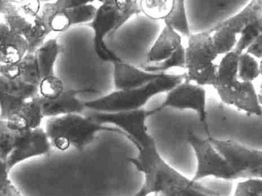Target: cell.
I'll use <instances>...</instances> for the list:
<instances>
[{
    "instance_id": "cell-1",
    "label": "cell",
    "mask_w": 262,
    "mask_h": 196,
    "mask_svg": "<svg viewBox=\"0 0 262 196\" xmlns=\"http://www.w3.org/2000/svg\"><path fill=\"white\" fill-rule=\"evenodd\" d=\"M149 116V110L140 108L119 113L96 112L89 117L101 125L114 124L137 147L139 156L128 161L145 176V182L140 189L144 195L159 194L170 187L196 182L187 179L162 159L154 139L148 133L146 119Z\"/></svg>"
},
{
    "instance_id": "cell-2",
    "label": "cell",
    "mask_w": 262,
    "mask_h": 196,
    "mask_svg": "<svg viewBox=\"0 0 262 196\" xmlns=\"http://www.w3.org/2000/svg\"><path fill=\"white\" fill-rule=\"evenodd\" d=\"M185 80V74L162 73L146 85L130 90H116L95 100L84 102L85 110L97 113H119L140 110L154 96L168 93Z\"/></svg>"
},
{
    "instance_id": "cell-3",
    "label": "cell",
    "mask_w": 262,
    "mask_h": 196,
    "mask_svg": "<svg viewBox=\"0 0 262 196\" xmlns=\"http://www.w3.org/2000/svg\"><path fill=\"white\" fill-rule=\"evenodd\" d=\"M46 133L52 147L61 151L70 148L81 150L91 143L99 132H111L126 136L119 128L105 126L82 114H69L49 118L46 124Z\"/></svg>"
},
{
    "instance_id": "cell-4",
    "label": "cell",
    "mask_w": 262,
    "mask_h": 196,
    "mask_svg": "<svg viewBox=\"0 0 262 196\" xmlns=\"http://www.w3.org/2000/svg\"><path fill=\"white\" fill-rule=\"evenodd\" d=\"M62 52V45L56 39H49L36 51L27 53L19 62L0 65V75L39 88L46 79L56 76L55 66Z\"/></svg>"
},
{
    "instance_id": "cell-5",
    "label": "cell",
    "mask_w": 262,
    "mask_h": 196,
    "mask_svg": "<svg viewBox=\"0 0 262 196\" xmlns=\"http://www.w3.org/2000/svg\"><path fill=\"white\" fill-rule=\"evenodd\" d=\"M185 48V79L202 86H213L215 82L219 54L208 31L191 33Z\"/></svg>"
},
{
    "instance_id": "cell-6",
    "label": "cell",
    "mask_w": 262,
    "mask_h": 196,
    "mask_svg": "<svg viewBox=\"0 0 262 196\" xmlns=\"http://www.w3.org/2000/svg\"><path fill=\"white\" fill-rule=\"evenodd\" d=\"M213 146L225 159L237 179H261L262 151L231 140L208 136Z\"/></svg>"
},
{
    "instance_id": "cell-7",
    "label": "cell",
    "mask_w": 262,
    "mask_h": 196,
    "mask_svg": "<svg viewBox=\"0 0 262 196\" xmlns=\"http://www.w3.org/2000/svg\"><path fill=\"white\" fill-rule=\"evenodd\" d=\"M187 142L194 150L197 159V169L191 180L198 182L209 176L225 180L237 179L226 161L208 138L204 139L195 133H189L187 136Z\"/></svg>"
},
{
    "instance_id": "cell-8",
    "label": "cell",
    "mask_w": 262,
    "mask_h": 196,
    "mask_svg": "<svg viewBox=\"0 0 262 196\" xmlns=\"http://www.w3.org/2000/svg\"><path fill=\"white\" fill-rule=\"evenodd\" d=\"M165 108L195 112L205 133L210 136L207 123V94L205 87L185 79L168 92L165 101L159 107L149 110L150 116Z\"/></svg>"
},
{
    "instance_id": "cell-9",
    "label": "cell",
    "mask_w": 262,
    "mask_h": 196,
    "mask_svg": "<svg viewBox=\"0 0 262 196\" xmlns=\"http://www.w3.org/2000/svg\"><path fill=\"white\" fill-rule=\"evenodd\" d=\"M0 15L16 34L25 39L28 53H33L46 42L48 35L36 22V16L23 9L19 0H4L0 4Z\"/></svg>"
},
{
    "instance_id": "cell-10",
    "label": "cell",
    "mask_w": 262,
    "mask_h": 196,
    "mask_svg": "<svg viewBox=\"0 0 262 196\" xmlns=\"http://www.w3.org/2000/svg\"><path fill=\"white\" fill-rule=\"evenodd\" d=\"M119 14L114 4H101L97 9L96 16L90 23L94 33L93 46L96 56L104 62H113L121 60L120 58L112 51L106 44L105 39L106 36H113L117 32Z\"/></svg>"
},
{
    "instance_id": "cell-11",
    "label": "cell",
    "mask_w": 262,
    "mask_h": 196,
    "mask_svg": "<svg viewBox=\"0 0 262 196\" xmlns=\"http://www.w3.org/2000/svg\"><path fill=\"white\" fill-rule=\"evenodd\" d=\"M51 149L50 139L45 129L41 127L18 132L14 149L10 153L5 163L10 171L18 164L32 158L49 154Z\"/></svg>"
},
{
    "instance_id": "cell-12",
    "label": "cell",
    "mask_w": 262,
    "mask_h": 196,
    "mask_svg": "<svg viewBox=\"0 0 262 196\" xmlns=\"http://www.w3.org/2000/svg\"><path fill=\"white\" fill-rule=\"evenodd\" d=\"M39 95L38 87L19 79H9L0 75V119L6 120Z\"/></svg>"
},
{
    "instance_id": "cell-13",
    "label": "cell",
    "mask_w": 262,
    "mask_h": 196,
    "mask_svg": "<svg viewBox=\"0 0 262 196\" xmlns=\"http://www.w3.org/2000/svg\"><path fill=\"white\" fill-rule=\"evenodd\" d=\"M214 90L224 103L236 107L248 114L261 116L260 99L252 82L238 80L231 86Z\"/></svg>"
},
{
    "instance_id": "cell-14",
    "label": "cell",
    "mask_w": 262,
    "mask_h": 196,
    "mask_svg": "<svg viewBox=\"0 0 262 196\" xmlns=\"http://www.w3.org/2000/svg\"><path fill=\"white\" fill-rule=\"evenodd\" d=\"M93 89H65L59 97L48 99L39 96V105L44 118L57 117L69 114H82L85 110L84 102L79 99V95L93 93Z\"/></svg>"
},
{
    "instance_id": "cell-15",
    "label": "cell",
    "mask_w": 262,
    "mask_h": 196,
    "mask_svg": "<svg viewBox=\"0 0 262 196\" xmlns=\"http://www.w3.org/2000/svg\"><path fill=\"white\" fill-rule=\"evenodd\" d=\"M113 79L116 90L138 88L149 83L162 73H152L134 67L122 59L113 62Z\"/></svg>"
},
{
    "instance_id": "cell-16",
    "label": "cell",
    "mask_w": 262,
    "mask_h": 196,
    "mask_svg": "<svg viewBox=\"0 0 262 196\" xmlns=\"http://www.w3.org/2000/svg\"><path fill=\"white\" fill-rule=\"evenodd\" d=\"M28 53L25 39L15 33L4 21H0V65L19 62Z\"/></svg>"
},
{
    "instance_id": "cell-17",
    "label": "cell",
    "mask_w": 262,
    "mask_h": 196,
    "mask_svg": "<svg viewBox=\"0 0 262 196\" xmlns=\"http://www.w3.org/2000/svg\"><path fill=\"white\" fill-rule=\"evenodd\" d=\"M39 96L26 102L20 110L6 119L9 128L13 131L24 132L41 126L44 116L41 111Z\"/></svg>"
},
{
    "instance_id": "cell-18",
    "label": "cell",
    "mask_w": 262,
    "mask_h": 196,
    "mask_svg": "<svg viewBox=\"0 0 262 196\" xmlns=\"http://www.w3.org/2000/svg\"><path fill=\"white\" fill-rule=\"evenodd\" d=\"M183 45L182 36L169 26L165 25L146 54V63H157L174 54Z\"/></svg>"
},
{
    "instance_id": "cell-19",
    "label": "cell",
    "mask_w": 262,
    "mask_h": 196,
    "mask_svg": "<svg viewBox=\"0 0 262 196\" xmlns=\"http://www.w3.org/2000/svg\"><path fill=\"white\" fill-rule=\"evenodd\" d=\"M260 20H262V0H251L240 12L214 27L227 29L238 36L248 24Z\"/></svg>"
},
{
    "instance_id": "cell-20",
    "label": "cell",
    "mask_w": 262,
    "mask_h": 196,
    "mask_svg": "<svg viewBox=\"0 0 262 196\" xmlns=\"http://www.w3.org/2000/svg\"><path fill=\"white\" fill-rule=\"evenodd\" d=\"M237 57L238 55L234 51L224 55L220 63L217 65L215 82L213 85L214 89L231 86L239 80Z\"/></svg>"
},
{
    "instance_id": "cell-21",
    "label": "cell",
    "mask_w": 262,
    "mask_h": 196,
    "mask_svg": "<svg viewBox=\"0 0 262 196\" xmlns=\"http://www.w3.org/2000/svg\"><path fill=\"white\" fill-rule=\"evenodd\" d=\"M185 1L186 0H171V10L163 21L165 25L169 26L181 36L188 37L191 30Z\"/></svg>"
},
{
    "instance_id": "cell-22",
    "label": "cell",
    "mask_w": 262,
    "mask_h": 196,
    "mask_svg": "<svg viewBox=\"0 0 262 196\" xmlns=\"http://www.w3.org/2000/svg\"><path fill=\"white\" fill-rule=\"evenodd\" d=\"M185 51L184 46H181L177 51L168 59L157 63H146L142 65L141 69L152 73H165L168 70L174 68L185 69Z\"/></svg>"
},
{
    "instance_id": "cell-23",
    "label": "cell",
    "mask_w": 262,
    "mask_h": 196,
    "mask_svg": "<svg viewBox=\"0 0 262 196\" xmlns=\"http://www.w3.org/2000/svg\"><path fill=\"white\" fill-rule=\"evenodd\" d=\"M141 13L152 20H164L171 10V0H139Z\"/></svg>"
},
{
    "instance_id": "cell-24",
    "label": "cell",
    "mask_w": 262,
    "mask_h": 196,
    "mask_svg": "<svg viewBox=\"0 0 262 196\" xmlns=\"http://www.w3.org/2000/svg\"><path fill=\"white\" fill-rule=\"evenodd\" d=\"M219 56H224L233 51L237 40V36L225 28H214L208 30Z\"/></svg>"
},
{
    "instance_id": "cell-25",
    "label": "cell",
    "mask_w": 262,
    "mask_h": 196,
    "mask_svg": "<svg viewBox=\"0 0 262 196\" xmlns=\"http://www.w3.org/2000/svg\"><path fill=\"white\" fill-rule=\"evenodd\" d=\"M260 73L257 59L248 53H241L237 57V76L242 82H251L257 79Z\"/></svg>"
},
{
    "instance_id": "cell-26",
    "label": "cell",
    "mask_w": 262,
    "mask_h": 196,
    "mask_svg": "<svg viewBox=\"0 0 262 196\" xmlns=\"http://www.w3.org/2000/svg\"><path fill=\"white\" fill-rule=\"evenodd\" d=\"M260 35H262V20L248 24L238 35L239 37H237V42L233 51L237 55L244 53Z\"/></svg>"
},
{
    "instance_id": "cell-27",
    "label": "cell",
    "mask_w": 262,
    "mask_h": 196,
    "mask_svg": "<svg viewBox=\"0 0 262 196\" xmlns=\"http://www.w3.org/2000/svg\"><path fill=\"white\" fill-rule=\"evenodd\" d=\"M215 193L198 182L191 185H174L167 188L159 196H215Z\"/></svg>"
},
{
    "instance_id": "cell-28",
    "label": "cell",
    "mask_w": 262,
    "mask_h": 196,
    "mask_svg": "<svg viewBox=\"0 0 262 196\" xmlns=\"http://www.w3.org/2000/svg\"><path fill=\"white\" fill-rule=\"evenodd\" d=\"M18 132L9 128L7 121L0 119V159L5 162L14 149Z\"/></svg>"
},
{
    "instance_id": "cell-29",
    "label": "cell",
    "mask_w": 262,
    "mask_h": 196,
    "mask_svg": "<svg viewBox=\"0 0 262 196\" xmlns=\"http://www.w3.org/2000/svg\"><path fill=\"white\" fill-rule=\"evenodd\" d=\"M119 14L116 30L122 28L135 15L141 13L139 2L136 0H116L115 2Z\"/></svg>"
},
{
    "instance_id": "cell-30",
    "label": "cell",
    "mask_w": 262,
    "mask_h": 196,
    "mask_svg": "<svg viewBox=\"0 0 262 196\" xmlns=\"http://www.w3.org/2000/svg\"><path fill=\"white\" fill-rule=\"evenodd\" d=\"M97 9L93 4L80 6L70 10L73 27L77 25L90 24L96 16Z\"/></svg>"
},
{
    "instance_id": "cell-31",
    "label": "cell",
    "mask_w": 262,
    "mask_h": 196,
    "mask_svg": "<svg viewBox=\"0 0 262 196\" xmlns=\"http://www.w3.org/2000/svg\"><path fill=\"white\" fill-rule=\"evenodd\" d=\"M5 162L0 159V196H24L10 179Z\"/></svg>"
},
{
    "instance_id": "cell-32",
    "label": "cell",
    "mask_w": 262,
    "mask_h": 196,
    "mask_svg": "<svg viewBox=\"0 0 262 196\" xmlns=\"http://www.w3.org/2000/svg\"><path fill=\"white\" fill-rule=\"evenodd\" d=\"M234 196H262L261 179H248L240 182Z\"/></svg>"
},
{
    "instance_id": "cell-33",
    "label": "cell",
    "mask_w": 262,
    "mask_h": 196,
    "mask_svg": "<svg viewBox=\"0 0 262 196\" xmlns=\"http://www.w3.org/2000/svg\"><path fill=\"white\" fill-rule=\"evenodd\" d=\"M245 53L251 55L255 59H260L262 56V35L255 39L245 50Z\"/></svg>"
},
{
    "instance_id": "cell-34",
    "label": "cell",
    "mask_w": 262,
    "mask_h": 196,
    "mask_svg": "<svg viewBox=\"0 0 262 196\" xmlns=\"http://www.w3.org/2000/svg\"><path fill=\"white\" fill-rule=\"evenodd\" d=\"M101 4H114L116 0H97Z\"/></svg>"
},
{
    "instance_id": "cell-35",
    "label": "cell",
    "mask_w": 262,
    "mask_h": 196,
    "mask_svg": "<svg viewBox=\"0 0 262 196\" xmlns=\"http://www.w3.org/2000/svg\"><path fill=\"white\" fill-rule=\"evenodd\" d=\"M134 196H145V195H144V194H142V192H141L140 190H139V191H138L137 194H135V195H134Z\"/></svg>"
},
{
    "instance_id": "cell-36",
    "label": "cell",
    "mask_w": 262,
    "mask_h": 196,
    "mask_svg": "<svg viewBox=\"0 0 262 196\" xmlns=\"http://www.w3.org/2000/svg\"><path fill=\"white\" fill-rule=\"evenodd\" d=\"M3 1H4V0H0V4L3 2Z\"/></svg>"
},
{
    "instance_id": "cell-37",
    "label": "cell",
    "mask_w": 262,
    "mask_h": 196,
    "mask_svg": "<svg viewBox=\"0 0 262 196\" xmlns=\"http://www.w3.org/2000/svg\"><path fill=\"white\" fill-rule=\"evenodd\" d=\"M136 1H138V2H139V0H136Z\"/></svg>"
}]
</instances>
